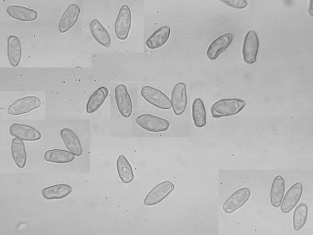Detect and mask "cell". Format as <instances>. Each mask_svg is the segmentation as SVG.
Returning <instances> with one entry per match:
<instances>
[{
    "instance_id": "14",
    "label": "cell",
    "mask_w": 313,
    "mask_h": 235,
    "mask_svg": "<svg viewBox=\"0 0 313 235\" xmlns=\"http://www.w3.org/2000/svg\"><path fill=\"white\" fill-rule=\"evenodd\" d=\"M80 12V8L77 4H70L60 20L58 25L59 31L63 33L72 27L77 22Z\"/></svg>"
},
{
    "instance_id": "23",
    "label": "cell",
    "mask_w": 313,
    "mask_h": 235,
    "mask_svg": "<svg viewBox=\"0 0 313 235\" xmlns=\"http://www.w3.org/2000/svg\"><path fill=\"white\" fill-rule=\"evenodd\" d=\"M285 181L281 175L276 176L274 179L270 193V202L275 207H279L282 202L285 192Z\"/></svg>"
},
{
    "instance_id": "26",
    "label": "cell",
    "mask_w": 313,
    "mask_h": 235,
    "mask_svg": "<svg viewBox=\"0 0 313 235\" xmlns=\"http://www.w3.org/2000/svg\"><path fill=\"white\" fill-rule=\"evenodd\" d=\"M192 118L195 126L198 127H202L206 123V110L200 98H196L193 102Z\"/></svg>"
},
{
    "instance_id": "8",
    "label": "cell",
    "mask_w": 313,
    "mask_h": 235,
    "mask_svg": "<svg viewBox=\"0 0 313 235\" xmlns=\"http://www.w3.org/2000/svg\"><path fill=\"white\" fill-rule=\"evenodd\" d=\"M174 189V185L169 181L157 184L146 196L144 204L146 206L156 205L168 196Z\"/></svg>"
},
{
    "instance_id": "10",
    "label": "cell",
    "mask_w": 313,
    "mask_h": 235,
    "mask_svg": "<svg viewBox=\"0 0 313 235\" xmlns=\"http://www.w3.org/2000/svg\"><path fill=\"white\" fill-rule=\"evenodd\" d=\"M250 196V190L248 188H240L232 194L224 203L223 206L224 212L232 213L242 207Z\"/></svg>"
},
{
    "instance_id": "12",
    "label": "cell",
    "mask_w": 313,
    "mask_h": 235,
    "mask_svg": "<svg viewBox=\"0 0 313 235\" xmlns=\"http://www.w3.org/2000/svg\"><path fill=\"white\" fill-rule=\"evenodd\" d=\"M302 192L303 186L301 182L292 185L284 197L280 208L281 211L285 213L290 212L299 201Z\"/></svg>"
},
{
    "instance_id": "24",
    "label": "cell",
    "mask_w": 313,
    "mask_h": 235,
    "mask_svg": "<svg viewBox=\"0 0 313 235\" xmlns=\"http://www.w3.org/2000/svg\"><path fill=\"white\" fill-rule=\"evenodd\" d=\"M44 158L47 162L65 164L73 161L75 155L66 150L53 149L46 151L44 155Z\"/></svg>"
},
{
    "instance_id": "16",
    "label": "cell",
    "mask_w": 313,
    "mask_h": 235,
    "mask_svg": "<svg viewBox=\"0 0 313 235\" xmlns=\"http://www.w3.org/2000/svg\"><path fill=\"white\" fill-rule=\"evenodd\" d=\"M7 57L10 65L17 67L21 61L22 47L19 38L16 35H10L7 38Z\"/></svg>"
},
{
    "instance_id": "11",
    "label": "cell",
    "mask_w": 313,
    "mask_h": 235,
    "mask_svg": "<svg viewBox=\"0 0 313 235\" xmlns=\"http://www.w3.org/2000/svg\"><path fill=\"white\" fill-rule=\"evenodd\" d=\"M9 133L13 137L26 141H36L42 137L41 133L35 128L19 123H14L10 126Z\"/></svg>"
},
{
    "instance_id": "17",
    "label": "cell",
    "mask_w": 313,
    "mask_h": 235,
    "mask_svg": "<svg viewBox=\"0 0 313 235\" xmlns=\"http://www.w3.org/2000/svg\"><path fill=\"white\" fill-rule=\"evenodd\" d=\"M89 28L92 36L99 44L107 47L111 45L110 35L98 20H92L89 24Z\"/></svg>"
},
{
    "instance_id": "27",
    "label": "cell",
    "mask_w": 313,
    "mask_h": 235,
    "mask_svg": "<svg viewBox=\"0 0 313 235\" xmlns=\"http://www.w3.org/2000/svg\"><path fill=\"white\" fill-rule=\"evenodd\" d=\"M308 208L306 204L300 203L293 213V227L296 231H299L305 224L308 217Z\"/></svg>"
},
{
    "instance_id": "5",
    "label": "cell",
    "mask_w": 313,
    "mask_h": 235,
    "mask_svg": "<svg viewBox=\"0 0 313 235\" xmlns=\"http://www.w3.org/2000/svg\"><path fill=\"white\" fill-rule=\"evenodd\" d=\"M41 101L36 96H27L20 98L10 104L7 108V113L11 115H20L28 113L38 108Z\"/></svg>"
},
{
    "instance_id": "4",
    "label": "cell",
    "mask_w": 313,
    "mask_h": 235,
    "mask_svg": "<svg viewBox=\"0 0 313 235\" xmlns=\"http://www.w3.org/2000/svg\"><path fill=\"white\" fill-rule=\"evenodd\" d=\"M137 124L143 129L152 132H164L168 129L169 122L161 118L147 114L138 116Z\"/></svg>"
},
{
    "instance_id": "21",
    "label": "cell",
    "mask_w": 313,
    "mask_h": 235,
    "mask_svg": "<svg viewBox=\"0 0 313 235\" xmlns=\"http://www.w3.org/2000/svg\"><path fill=\"white\" fill-rule=\"evenodd\" d=\"M11 151L17 166L20 168H23L26 163L27 155L22 140L17 138H14L11 142Z\"/></svg>"
},
{
    "instance_id": "20",
    "label": "cell",
    "mask_w": 313,
    "mask_h": 235,
    "mask_svg": "<svg viewBox=\"0 0 313 235\" xmlns=\"http://www.w3.org/2000/svg\"><path fill=\"white\" fill-rule=\"evenodd\" d=\"M72 190L71 186L60 184L44 188L42 191V194L43 197L47 200L61 199L69 195Z\"/></svg>"
},
{
    "instance_id": "9",
    "label": "cell",
    "mask_w": 313,
    "mask_h": 235,
    "mask_svg": "<svg viewBox=\"0 0 313 235\" xmlns=\"http://www.w3.org/2000/svg\"><path fill=\"white\" fill-rule=\"evenodd\" d=\"M115 99L120 114L125 118H129L132 115L133 103L127 87L119 84L115 88Z\"/></svg>"
},
{
    "instance_id": "13",
    "label": "cell",
    "mask_w": 313,
    "mask_h": 235,
    "mask_svg": "<svg viewBox=\"0 0 313 235\" xmlns=\"http://www.w3.org/2000/svg\"><path fill=\"white\" fill-rule=\"evenodd\" d=\"M233 40V34L228 32L224 33L215 40L210 45L207 51V57L210 60L216 59L223 53L231 44Z\"/></svg>"
},
{
    "instance_id": "22",
    "label": "cell",
    "mask_w": 313,
    "mask_h": 235,
    "mask_svg": "<svg viewBox=\"0 0 313 235\" xmlns=\"http://www.w3.org/2000/svg\"><path fill=\"white\" fill-rule=\"evenodd\" d=\"M109 94L108 89L104 86L98 88L90 95L86 105L87 113L92 114L98 110L103 104Z\"/></svg>"
},
{
    "instance_id": "19",
    "label": "cell",
    "mask_w": 313,
    "mask_h": 235,
    "mask_svg": "<svg viewBox=\"0 0 313 235\" xmlns=\"http://www.w3.org/2000/svg\"><path fill=\"white\" fill-rule=\"evenodd\" d=\"M171 33L168 26H163L156 30L146 40V45L152 49L162 47L168 41Z\"/></svg>"
},
{
    "instance_id": "3",
    "label": "cell",
    "mask_w": 313,
    "mask_h": 235,
    "mask_svg": "<svg viewBox=\"0 0 313 235\" xmlns=\"http://www.w3.org/2000/svg\"><path fill=\"white\" fill-rule=\"evenodd\" d=\"M131 11L129 7L123 5L119 9L114 24V31L116 37L125 40L128 37L131 27Z\"/></svg>"
},
{
    "instance_id": "25",
    "label": "cell",
    "mask_w": 313,
    "mask_h": 235,
    "mask_svg": "<svg viewBox=\"0 0 313 235\" xmlns=\"http://www.w3.org/2000/svg\"><path fill=\"white\" fill-rule=\"evenodd\" d=\"M116 167L119 177L123 183L129 184L132 182L134 179L132 167L124 155H120L118 157Z\"/></svg>"
},
{
    "instance_id": "28",
    "label": "cell",
    "mask_w": 313,
    "mask_h": 235,
    "mask_svg": "<svg viewBox=\"0 0 313 235\" xmlns=\"http://www.w3.org/2000/svg\"><path fill=\"white\" fill-rule=\"evenodd\" d=\"M221 2L231 7L237 9L244 8L247 5V2L245 0H223Z\"/></svg>"
},
{
    "instance_id": "15",
    "label": "cell",
    "mask_w": 313,
    "mask_h": 235,
    "mask_svg": "<svg viewBox=\"0 0 313 235\" xmlns=\"http://www.w3.org/2000/svg\"><path fill=\"white\" fill-rule=\"evenodd\" d=\"M60 136L67 149L75 156H80L83 150L80 141L76 134L71 129L67 128L62 129Z\"/></svg>"
},
{
    "instance_id": "7",
    "label": "cell",
    "mask_w": 313,
    "mask_h": 235,
    "mask_svg": "<svg viewBox=\"0 0 313 235\" xmlns=\"http://www.w3.org/2000/svg\"><path fill=\"white\" fill-rule=\"evenodd\" d=\"M171 101L174 114L177 116L182 115L188 101L186 86L184 82H179L174 86L171 92Z\"/></svg>"
},
{
    "instance_id": "1",
    "label": "cell",
    "mask_w": 313,
    "mask_h": 235,
    "mask_svg": "<svg viewBox=\"0 0 313 235\" xmlns=\"http://www.w3.org/2000/svg\"><path fill=\"white\" fill-rule=\"evenodd\" d=\"M245 102L238 98H224L215 102L210 112L214 118L229 117L240 112L245 106Z\"/></svg>"
},
{
    "instance_id": "2",
    "label": "cell",
    "mask_w": 313,
    "mask_h": 235,
    "mask_svg": "<svg viewBox=\"0 0 313 235\" xmlns=\"http://www.w3.org/2000/svg\"><path fill=\"white\" fill-rule=\"evenodd\" d=\"M140 94L146 101L158 108L169 110L172 108L170 99L158 89L149 86H145L142 88Z\"/></svg>"
},
{
    "instance_id": "18",
    "label": "cell",
    "mask_w": 313,
    "mask_h": 235,
    "mask_svg": "<svg viewBox=\"0 0 313 235\" xmlns=\"http://www.w3.org/2000/svg\"><path fill=\"white\" fill-rule=\"evenodd\" d=\"M6 12L11 17L23 22L33 21L38 17L36 11L22 6H9L6 8Z\"/></svg>"
},
{
    "instance_id": "6",
    "label": "cell",
    "mask_w": 313,
    "mask_h": 235,
    "mask_svg": "<svg viewBox=\"0 0 313 235\" xmlns=\"http://www.w3.org/2000/svg\"><path fill=\"white\" fill-rule=\"evenodd\" d=\"M259 43L256 32L249 30L246 35L242 50L243 58L248 64L255 62L258 52Z\"/></svg>"
}]
</instances>
